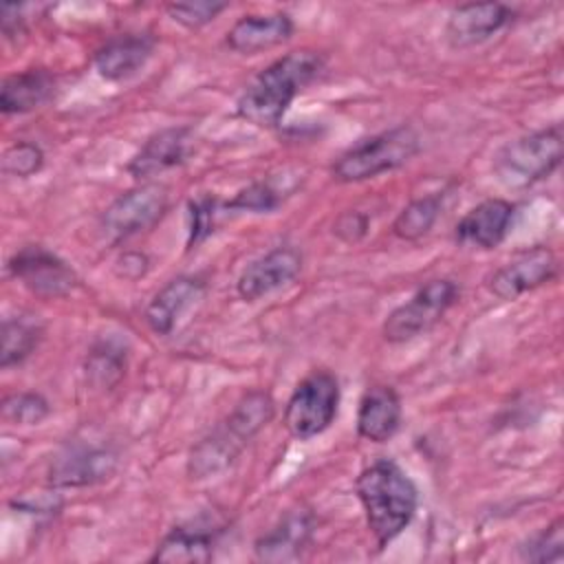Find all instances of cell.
Listing matches in <instances>:
<instances>
[{
    "label": "cell",
    "mask_w": 564,
    "mask_h": 564,
    "mask_svg": "<svg viewBox=\"0 0 564 564\" xmlns=\"http://www.w3.org/2000/svg\"><path fill=\"white\" fill-rule=\"evenodd\" d=\"M322 70L324 57L317 51L302 48L278 57L245 88L236 106L238 115L258 128H275L291 101L313 84Z\"/></svg>",
    "instance_id": "cell-1"
},
{
    "label": "cell",
    "mask_w": 564,
    "mask_h": 564,
    "mask_svg": "<svg viewBox=\"0 0 564 564\" xmlns=\"http://www.w3.org/2000/svg\"><path fill=\"white\" fill-rule=\"evenodd\" d=\"M368 531L379 549L390 544L414 518L419 494L410 476L388 458L375 460L355 480Z\"/></svg>",
    "instance_id": "cell-2"
},
{
    "label": "cell",
    "mask_w": 564,
    "mask_h": 564,
    "mask_svg": "<svg viewBox=\"0 0 564 564\" xmlns=\"http://www.w3.org/2000/svg\"><path fill=\"white\" fill-rule=\"evenodd\" d=\"M273 419V399L264 390L247 392L229 416L203 441H198L187 458V474L196 480L216 476L227 469L247 443Z\"/></svg>",
    "instance_id": "cell-3"
},
{
    "label": "cell",
    "mask_w": 564,
    "mask_h": 564,
    "mask_svg": "<svg viewBox=\"0 0 564 564\" xmlns=\"http://www.w3.org/2000/svg\"><path fill=\"white\" fill-rule=\"evenodd\" d=\"M562 154V126L555 123L502 145L494 159V174L505 187L522 189L551 176L560 167Z\"/></svg>",
    "instance_id": "cell-4"
},
{
    "label": "cell",
    "mask_w": 564,
    "mask_h": 564,
    "mask_svg": "<svg viewBox=\"0 0 564 564\" xmlns=\"http://www.w3.org/2000/svg\"><path fill=\"white\" fill-rule=\"evenodd\" d=\"M419 150V132L403 123L352 145L333 163L330 172L339 183H359L405 165Z\"/></svg>",
    "instance_id": "cell-5"
},
{
    "label": "cell",
    "mask_w": 564,
    "mask_h": 564,
    "mask_svg": "<svg viewBox=\"0 0 564 564\" xmlns=\"http://www.w3.org/2000/svg\"><path fill=\"white\" fill-rule=\"evenodd\" d=\"M339 383L328 370L308 372L291 392L284 408V427L297 441L322 434L337 416Z\"/></svg>",
    "instance_id": "cell-6"
},
{
    "label": "cell",
    "mask_w": 564,
    "mask_h": 564,
    "mask_svg": "<svg viewBox=\"0 0 564 564\" xmlns=\"http://www.w3.org/2000/svg\"><path fill=\"white\" fill-rule=\"evenodd\" d=\"M458 286L452 280H432L423 284L408 302L399 304L383 322V337L390 344H405L432 330L447 308L456 302Z\"/></svg>",
    "instance_id": "cell-7"
},
{
    "label": "cell",
    "mask_w": 564,
    "mask_h": 564,
    "mask_svg": "<svg viewBox=\"0 0 564 564\" xmlns=\"http://www.w3.org/2000/svg\"><path fill=\"white\" fill-rule=\"evenodd\" d=\"M167 209V189L159 183H143L117 196L101 214L99 229L108 242H123L152 225Z\"/></svg>",
    "instance_id": "cell-8"
},
{
    "label": "cell",
    "mask_w": 564,
    "mask_h": 564,
    "mask_svg": "<svg viewBox=\"0 0 564 564\" xmlns=\"http://www.w3.org/2000/svg\"><path fill=\"white\" fill-rule=\"evenodd\" d=\"M7 271L33 295L44 300L64 297L77 286V273L70 264L40 245H26L15 251L7 262Z\"/></svg>",
    "instance_id": "cell-9"
},
{
    "label": "cell",
    "mask_w": 564,
    "mask_h": 564,
    "mask_svg": "<svg viewBox=\"0 0 564 564\" xmlns=\"http://www.w3.org/2000/svg\"><path fill=\"white\" fill-rule=\"evenodd\" d=\"M555 273H557L555 253L549 247L538 245L518 253L507 264H502L489 278V291L500 300H516L522 293L551 282Z\"/></svg>",
    "instance_id": "cell-10"
},
{
    "label": "cell",
    "mask_w": 564,
    "mask_h": 564,
    "mask_svg": "<svg viewBox=\"0 0 564 564\" xmlns=\"http://www.w3.org/2000/svg\"><path fill=\"white\" fill-rule=\"evenodd\" d=\"M302 253L295 247H275L242 269L236 291L245 302H256L293 282L302 271Z\"/></svg>",
    "instance_id": "cell-11"
},
{
    "label": "cell",
    "mask_w": 564,
    "mask_h": 564,
    "mask_svg": "<svg viewBox=\"0 0 564 564\" xmlns=\"http://www.w3.org/2000/svg\"><path fill=\"white\" fill-rule=\"evenodd\" d=\"M513 11L500 2H467L452 9L445 24V40L452 48H471L502 31Z\"/></svg>",
    "instance_id": "cell-12"
},
{
    "label": "cell",
    "mask_w": 564,
    "mask_h": 564,
    "mask_svg": "<svg viewBox=\"0 0 564 564\" xmlns=\"http://www.w3.org/2000/svg\"><path fill=\"white\" fill-rule=\"evenodd\" d=\"M119 458L104 445H75L62 452L48 469L55 487H88L108 480L117 471Z\"/></svg>",
    "instance_id": "cell-13"
},
{
    "label": "cell",
    "mask_w": 564,
    "mask_h": 564,
    "mask_svg": "<svg viewBox=\"0 0 564 564\" xmlns=\"http://www.w3.org/2000/svg\"><path fill=\"white\" fill-rule=\"evenodd\" d=\"M516 207L505 198H487L471 207L454 229L456 242L471 249L498 247L511 229Z\"/></svg>",
    "instance_id": "cell-14"
},
{
    "label": "cell",
    "mask_w": 564,
    "mask_h": 564,
    "mask_svg": "<svg viewBox=\"0 0 564 564\" xmlns=\"http://www.w3.org/2000/svg\"><path fill=\"white\" fill-rule=\"evenodd\" d=\"M192 150V130L185 126L163 128L154 132L128 163V172L137 178H150L176 165H183Z\"/></svg>",
    "instance_id": "cell-15"
},
{
    "label": "cell",
    "mask_w": 564,
    "mask_h": 564,
    "mask_svg": "<svg viewBox=\"0 0 564 564\" xmlns=\"http://www.w3.org/2000/svg\"><path fill=\"white\" fill-rule=\"evenodd\" d=\"M313 529V513L308 509H293L271 531L256 540V557L262 562H293L308 546Z\"/></svg>",
    "instance_id": "cell-16"
},
{
    "label": "cell",
    "mask_w": 564,
    "mask_h": 564,
    "mask_svg": "<svg viewBox=\"0 0 564 564\" xmlns=\"http://www.w3.org/2000/svg\"><path fill=\"white\" fill-rule=\"evenodd\" d=\"M293 35V20L282 13H256L240 18L227 31V46L240 55H256L284 44Z\"/></svg>",
    "instance_id": "cell-17"
},
{
    "label": "cell",
    "mask_w": 564,
    "mask_h": 564,
    "mask_svg": "<svg viewBox=\"0 0 564 564\" xmlns=\"http://www.w3.org/2000/svg\"><path fill=\"white\" fill-rule=\"evenodd\" d=\"M154 51V37L148 33H123L110 37L95 53V68L108 82H123L139 73Z\"/></svg>",
    "instance_id": "cell-18"
},
{
    "label": "cell",
    "mask_w": 564,
    "mask_h": 564,
    "mask_svg": "<svg viewBox=\"0 0 564 564\" xmlns=\"http://www.w3.org/2000/svg\"><path fill=\"white\" fill-rule=\"evenodd\" d=\"M205 293V282L194 275H178L170 280L148 304L145 322L148 326L159 333L167 335L181 319V315L194 306Z\"/></svg>",
    "instance_id": "cell-19"
},
{
    "label": "cell",
    "mask_w": 564,
    "mask_h": 564,
    "mask_svg": "<svg viewBox=\"0 0 564 564\" xmlns=\"http://www.w3.org/2000/svg\"><path fill=\"white\" fill-rule=\"evenodd\" d=\"M401 425V401L390 386H372L359 399L357 434L370 443L390 441Z\"/></svg>",
    "instance_id": "cell-20"
},
{
    "label": "cell",
    "mask_w": 564,
    "mask_h": 564,
    "mask_svg": "<svg viewBox=\"0 0 564 564\" xmlns=\"http://www.w3.org/2000/svg\"><path fill=\"white\" fill-rule=\"evenodd\" d=\"M218 531L214 527L203 524H181L174 527L159 544L152 562L165 564H203L214 557Z\"/></svg>",
    "instance_id": "cell-21"
},
{
    "label": "cell",
    "mask_w": 564,
    "mask_h": 564,
    "mask_svg": "<svg viewBox=\"0 0 564 564\" xmlns=\"http://www.w3.org/2000/svg\"><path fill=\"white\" fill-rule=\"evenodd\" d=\"M55 77L46 68H29L4 77L0 88V110L22 115L40 108L53 97Z\"/></svg>",
    "instance_id": "cell-22"
},
{
    "label": "cell",
    "mask_w": 564,
    "mask_h": 564,
    "mask_svg": "<svg viewBox=\"0 0 564 564\" xmlns=\"http://www.w3.org/2000/svg\"><path fill=\"white\" fill-rule=\"evenodd\" d=\"M42 326L31 317H7L0 330V366L11 368L24 361L40 344Z\"/></svg>",
    "instance_id": "cell-23"
},
{
    "label": "cell",
    "mask_w": 564,
    "mask_h": 564,
    "mask_svg": "<svg viewBox=\"0 0 564 564\" xmlns=\"http://www.w3.org/2000/svg\"><path fill=\"white\" fill-rule=\"evenodd\" d=\"M86 383L95 390H112L126 372V350L115 341H99L86 357Z\"/></svg>",
    "instance_id": "cell-24"
},
{
    "label": "cell",
    "mask_w": 564,
    "mask_h": 564,
    "mask_svg": "<svg viewBox=\"0 0 564 564\" xmlns=\"http://www.w3.org/2000/svg\"><path fill=\"white\" fill-rule=\"evenodd\" d=\"M443 209V198L438 194L421 196L410 200L392 223V231L401 240H419L423 238L436 223Z\"/></svg>",
    "instance_id": "cell-25"
},
{
    "label": "cell",
    "mask_w": 564,
    "mask_h": 564,
    "mask_svg": "<svg viewBox=\"0 0 564 564\" xmlns=\"http://www.w3.org/2000/svg\"><path fill=\"white\" fill-rule=\"evenodd\" d=\"M520 557L524 562H562L564 560V522L553 520L546 529L529 538L520 546Z\"/></svg>",
    "instance_id": "cell-26"
},
{
    "label": "cell",
    "mask_w": 564,
    "mask_h": 564,
    "mask_svg": "<svg viewBox=\"0 0 564 564\" xmlns=\"http://www.w3.org/2000/svg\"><path fill=\"white\" fill-rule=\"evenodd\" d=\"M0 410L2 419L13 425H37L51 412L48 401L37 392H13L4 397Z\"/></svg>",
    "instance_id": "cell-27"
},
{
    "label": "cell",
    "mask_w": 564,
    "mask_h": 564,
    "mask_svg": "<svg viewBox=\"0 0 564 564\" xmlns=\"http://www.w3.org/2000/svg\"><path fill=\"white\" fill-rule=\"evenodd\" d=\"M229 4L227 2H209V0H196V2H172L165 7L167 15L185 26V29H200L218 18Z\"/></svg>",
    "instance_id": "cell-28"
},
{
    "label": "cell",
    "mask_w": 564,
    "mask_h": 564,
    "mask_svg": "<svg viewBox=\"0 0 564 564\" xmlns=\"http://www.w3.org/2000/svg\"><path fill=\"white\" fill-rule=\"evenodd\" d=\"M42 163H44V154H42L40 145L31 143V141H18V143L9 145L2 156L4 174L20 176V178H26V176H33L35 172H40Z\"/></svg>",
    "instance_id": "cell-29"
},
{
    "label": "cell",
    "mask_w": 564,
    "mask_h": 564,
    "mask_svg": "<svg viewBox=\"0 0 564 564\" xmlns=\"http://www.w3.org/2000/svg\"><path fill=\"white\" fill-rule=\"evenodd\" d=\"M282 196L280 192L267 183V181H258L251 183L249 187L240 189L229 203L227 209H238V212H253V214H262V212H271L280 205Z\"/></svg>",
    "instance_id": "cell-30"
},
{
    "label": "cell",
    "mask_w": 564,
    "mask_h": 564,
    "mask_svg": "<svg viewBox=\"0 0 564 564\" xmlns=\"http://www.w3.org/2000/svg\"><path fill=\"white\" fill-rule=\"evenodd\" d=\"M218 205L214 198H198L189 205V247L198 245L212 234Z\"/></svg>",
    "instance_id": "cell-31"
},
{
    "label": "cell",
    "mask_w": 564,
    "mask_h": 564,
    "mask_svg": "<svg viewBox=\"0 0 564 564\" xmlns=\"http://www.w3.org/2000/svg\"><path fill=\"white\" fill-rule=\"evenodd\" d=\"M368 216L357 212V209H348L344 214L337 216L335 225H333V234L344 240V242H357L368 234Z\"/></svg>",
    "instance_id": "cell-32"
},
{
    "label": "cell",
    "mask_w": 564,
    "mask_h": 564,
    "mask_svg": "<svg viewBox=\"0 0 564 564\" xmlns=\"http://www.w3.org/2000/svg\"><path fill=\"white\" fill-rule=\"evenodd\" d=\"M119 264H123V271H119V275H128V269H134V275L139 278V275H143L145 273V269H148V260H145V256H141V253H126L121 260H119Z\"/></svg>",
    "instance_id": "cell-33"
}]
</instances>
